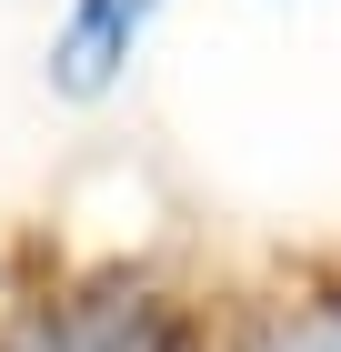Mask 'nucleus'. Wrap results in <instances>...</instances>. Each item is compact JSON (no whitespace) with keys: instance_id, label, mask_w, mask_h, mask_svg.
<instances>
[{"instance_id":"f03ea898","label":"nucleus","mask_w":341,"mask_h":352,"mask_svg":"<svg viewBox=\"0 0 341 352\" xmlns=\"http://www.w3.org/2000/svg\"><path fill=\"white\" fill-rule=\"evenodd\" d=\"M321 352H341V342H321Z\"/></svg>"},{"instance_id":"f257e3e1","label":"nucleus","mask_w":341,"mask_h":352,"mask_svg":"<svg viewBox=\"0 0 341 352\" xmlns=\"http://www.w3.org/2000/svg\"><path fill=\"white\" fill-rule=\"evenodd\" d=\"M161 0H71V21L51 30V91L60 101H101L121 81V60L141 51Z\"/></svg>"}]
</instances>
